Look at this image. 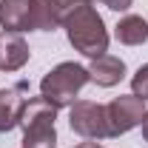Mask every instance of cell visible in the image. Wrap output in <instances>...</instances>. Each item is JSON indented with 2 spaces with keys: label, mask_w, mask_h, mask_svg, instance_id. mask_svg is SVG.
Masks as SVG:
<instances>
[{
  "label": "cell",
  "mask_w": 148,
  "mask_h": 148,
  "mask_svg": "<svg viewBox=\"0 0 148 148\" xmlns=\"http://www.w3.org/2000/svg\"><path fill=\"white\" fill-rule=\"evenodd\" d=\"M69 125L74 134L86 140H108V120H106V106L91 103V100H74L69 106Z\"/></svg>",
  "instance_id": "277c9868"
},
{
  "label": "cell",
  "mask_w": 148,
  "mask_h": 148,
  "mask_svg": "<svg viewBox=\"0 0 148 148\" xmlns=\"http://www.w3.org/2000/svg\"><path fill=\"white\" fill-rule=\"evenodd\" d=\"M108 9H114V12H128L131 6H134V0H103Z\"/></svg>",
  "instance_id": "5bb4252c"
},
{
  "label": "cell",
  "mask_w": 148,
  "mask_h": 148,
  "mask_svg": "<svg viewBox=\"0 0 148 148\" xmlns=\"http://www.w3.org/2000/svg\"><path fill=\"white\" fill-rule=\"evenodd\" d=\"M77 148H103V145H100L97 140H88V143H80V145H77Z\"/></svg>",
  "instance_id": "2e32d148"
},
{
  "label": "cell",
  "mask_w": 148,
  "mask_h": 148,
  "mask_svg": "<svg viewBox=\"0 0 148 148\" xmlns=\"http://www.w3.org/2000/svg\"><path fill=\"white\" fill-rule=\"evenodd\" d=\"M57 108L46 97H32L26 100V108L20 117V128H23V145L29 148H54L57 145Z\"/></svg>",
  "instance_id": "3957f363"
},
{
  "label": "cell",
  "mask_w": 148,
  "mask_h": 148,
  "mask_svg": "<svg viewBox=\"0 0 148 148\" xmlns=\"http://www.w3.org/2000/svg\"><path fill=\"white\" fill-rule=\"evenodd\" d=\"M29 43L17 32H3L0 34V71H20L29 63Z\"/></svg>",
  "instance_id": "52a82bcc"
},
{
  "label": "cell",
  "mask_w": 148,
  "mask_h": 148,
  "mask_svg": "<svg viewBox=\"0 0 148 148\" xmlns=\"http://www.w3.org/2000/svg\"><path fill=\"white\" fill-rule=\"evenodd\" d=\"M23 148H29V145H23Z\"/></svg>",
  "instance_id": "ac0fdd59"
},
{
  "label": "cell",
  "mask_w": 148,
  "mask_h": 148,
  "mask_svg": "<svg viewBox=\"0 0 148 148\" xmlns=\"http://www.w3.org/2000/svg\"><path fill=\"white\" fill-rule=\"evenodd\" d=\"M125 77V63L114 54H103V57H94L91 66H88V80L103 86V88H111L117 86L120 80Z\"/></svg>",
  "instance_id": "9c48e42d"
},
{
  "label": "cell",
  "mask_w": 148,
  "mask_h": 148,
  "mask_svg": "<svg viewBox=\"0 0 148 148\" xmlns=\"http://www.w3.org/2000/svg\"><path fill=\"white\" fill-rule=\"evenodd\" d=\"M63 29H66V37L74 46V51L91 57V60L108 54V32H106V23H103V17L97 14V9L91 3L77 9L63 23Z\"/></svg>",
  "instance_id": "6da1fadb"
},
{
  "label": "cell",
  "mask_w": 148,
  "mask_h": 148,
  "mask_svg": "<svg viewBox=\"0 0 148 148\" xmlns=\"http://www.w3.org/2000/svg\"><path fill=\"white\" fill-rule=\"evenodd\" d=\"M91 0H49V6H51V14H54L57 26H63L66 20L71 17L77 9H83V6H88Z\"/></svg>",
  "instance_id": "7c38bea8"
},
{
  "label": "cell",
  "mask_w": 148,
  "mask_h": 148,
  "mask_svg": "<svg viewBox=\"0 0 148 148\" xmlns=\"http://www.w3.org/2000/svg\"><path fill=\"white\" fill-rule=\"evenodd\" d=\"M26 83H17L14 88H0V134L17 128L23 108H26Z\"/></svg>",
  "instance_id": "8992f818"
},
{
  "label": "cell",
  "mask_w": 148,
  "mask_h": 148,
  "mask_svg": "<svg viewBox=\"0 0 148 148\" xmlns=\"http://www.w3.org/2000/svg\"><path fill=\"white\" fill-rule=\"evenodd\" d=\"M91 83L88 69L80 63H60L40 80V97H46L54 108H66L77 100V94L83 91V86Z\"/></svg>",
  "instance_id": "7a4b0ae2"
},
{
  "label": "cell",
  "mask_w": 148,
  "mask_h": 148,
  "mask_svg": "<svg viewBox=\"0 0 148 148\" xmlns=\"http://www.w3.org/2000/svg\"><path fill=\"white\" fill-rule=\"evenodd\" d=\"M140 125H143V140L148 143V111H145V117H143V123H140Z\"/></svg>",
  "instance_id": "9a60e30c"
},
{
  "label": "cell",
  "mask_w": 148,
  "mask_h": 148,
  "mask_svg": "<svg viewBox=\"0 0 148 148\" xmlns=\"http://www.w3.org/2000/svg\"><path fill=\"white\" fill-rule=\"evenodd\" d=\"M114 37L123 46H143L148 40V23L140 14H125V17L114 26Z\"/></svg>",
  "instance_id": "30bf717a"
},
{
  "label": "cell",
  "mask_w": 148,
  "mask_h": 148,
  "mask_svg": "<svg viewBox=\"0 0 148 148\" xmlns=\"http://www.w3.org/2000/svg\"><path fill=\"white\" fill-rule=\"evenodd\" d=\"M3 32H32V0H0Z\"/></svg>",
  "instance_id": "ba28073f"
},
{
  "label": "cell",
  "mask_w": 148,
  "mask_h": 148,
  "mask_svg": "<svg viewBox=\"0 0 148 148\" xmlns=\"http://www.w3.org/2000/svg\"><path fill=\"white\" fill-rule=\"evenodd\" d=\"M145 100L125 94V97H114L106 106V120H108V137H120L125 131L137 128L145 117Z\"/></svg>",
  "instance_id": "5b68a950"
},
{
  "label": "cell",
  "mask_w": 148,
  "mask_h": 148,
  "mask_svg": "<svg viewBox=\"0 0 148 148\" xmlns=\"http://www.w3.org/2000/svg\"><path fill=\"white\" fill-rule=\"evenodd\" d=\"M91 3H94V0H91ZM100 3H103V0H100Z\"/></svg>",
  "instance_id": "e0dca14e"
},
{
  "label": "cell",
  "mask_w": 148,
  "mask_h": 148,
  "mask_svg": "<svg viewBox=\"0 0 148 148\" xmlns=\"http://www.w3.org/2000/svg\"><path fill=\"white\" fill-rule=\"evenodd\" d=\"M32 29L34 32H54L57 29L49 0H32Z\"/></svg>",
  "instance_id": "8fae6325"
},
{
  "label": "cell",
  "mask_w": 148,
  "mask_h": 148,
  "mask_svg": "<svg viewBox=\"0 0 148 148\" xmlns=\"http://www.w3.org/2000/svg\"><path fill=\"white\" fill-rule=\"evenodd\" d=\"M131 94L140 97V100H148V63L140 66L137 74L131 77Z\"/></svg>",
  "instance_id": "4fadbf2b"
}]
</instances>
